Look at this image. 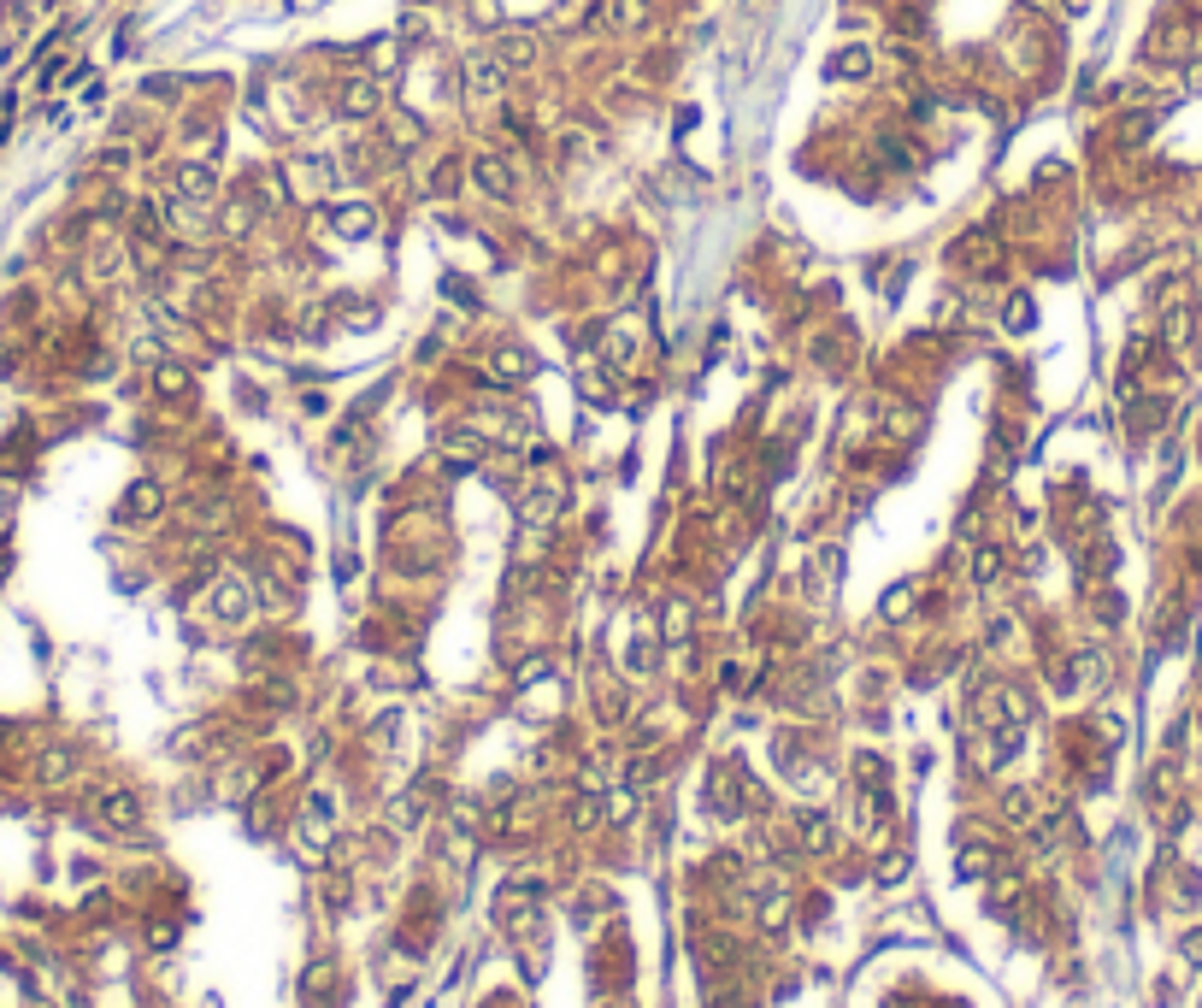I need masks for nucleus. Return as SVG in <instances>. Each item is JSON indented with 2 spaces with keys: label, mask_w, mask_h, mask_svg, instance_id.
<instances>
[{
  "label": "nucleus",
  "mask_w": 1202,
  "mask_h": 1008,
  "mask_svg": "<svg viewBox=\"0 0 1202 1008\" xmlns=\"http://www.w3.org/2000/svg\"><path fill=\"white\" fill-rule=\"evenodd\" d=\"M472 183H478L490 201H513V189H519V177H513V165H508L502 153H472Z\"/></svg>",
  "instance_id": "nucleus-5"
},
{
  "label": "nucleus",
  "mask_w": 1202,
  "mask_h": 1008,
  "mask_svg": "<svg viewBox=\"0 0 1202 1008\" xmlns=\"http://www.w3.org/2000/svg\"><path fill=\"white\" fill-rule=\"evenodd\" d=\"M472 18H478V24H490V30L502 24V12H496V0H472Z\"/></svg>",
  "instance_id": "nucleus-25"
},
{
  "label": "nucleus",
  "mask_w": 1202,
  "mask_h": 1008,
  "mask_svg": "<svg viewBox=\"0 0 1202 1008\" xmlns=\"http://www.w3.org/2000/svg\"><path fill=\"white\" fill-rule=\"evenodd\" d=\"M289 177H295V189H301V195L331 189V159H295V165H289Z\"/></svg>",
  "instance_id": "nucleus-15"
},
{
  "label": "nucleus",
  "mask_w": 1202,
  "mask_h": 1008,
  "mask_svg": "<svg viewBox=\"0 0 1202 1008\" xmlns=\"http://www.w3.org/2000/svg\"><path fill=\"white\" fill-rule=\"evenodd\" d=\"M218 195V177H212V165H201V159H183L177 165V201H189V207H207Z\"/></svg>",
  "instance_id": "nucleus-7"
},
{
  "label": "nucleus",
  "mask_w": 1202,
  "mask_h": 1008,
  "mask_svg": "<svg viewBox=\"0 0 1202 1008\" xmlns=\"http://www.w3.org/2000/svg\"><path fill=\"white\" fill-rule=\"evenodd\" d=\"M1150 130H1156V112H1132V118H1120V142H1126V148H1138Z\"/></svg>",
  "instance_id": "nucleus-18"
},
{
  "label": "nucleus",
  "mask_w": 1202,
  "mask_h": 1008,
  "mask_svg": "<svg viewBox=\"0 0 1202 1008\" xmlns=\"http://www.w3.org/2000/svg\"><path fill=\"white\" fill-rule=\"evenodd\" d=\"M1032 319H1038V307L1026 301V295H1014L1008 301V330H1032Z\"/></svg>",
  "instance_id": "nucleus-21"
},
{
  "label": "nucleus",
  "mask_w": 1202,
  "mask_h": 1008,
  "mask_svg": "<svg viewBox=\"0 0 1202 1008\" xmlns=\"http://www.w3.org/2000/svg\"><path fill=\"white\" fill-rule=\"evenodd\" d=\"M419 136H425V124H419V118H407V112H401V118H390V153H401V148H413Z\"/></svg>",
  "instance_id": "nucleus-16"
},
{
  "label": "nucleus",
  "mask_w": 1202,
  "mask_h": 1008,
  "mask_svg": "<svg viewBox=\"0 0 1202 1008\" xmlns=\"http://www.w3.org/2000/svg\"><path fill=\"white\" fill-rule=\"evenodd\" d=\"M484 372H490V384H496V389H513V384H525V378L537 372V354H525L519 342H502V348L490 354V366H484Z\"/></svg>",
  "instance_id": "nucleus-6"
},
{
  "label": "nucleus",
  "mask_w": 1202,
  "mask_h": 1008,
  "mask_svg": "<svg viewBox=\"0 0 1202 1008\" xmlns=\"http://www.w3.org/2000/svg\"><path fill=\"white\" fill-rule=\"evenodd\" d=\"M12 507H18V478H6V472H0V531L12 525Z\"/></svg>",
  "instance_id": "nucleus-22"
},
{
  "label": "nucleus",
  "mask_w": 1202,
  "mask_h": 1008,
  "mask_svg": "<svg viewBox=\"0 0 1202 1008\" xmlns=\"http://www.w3.org/2000/svg\"><path fill=\"white\" fill-rule=\"evenodd\" d=\"M153 389H159L165 401H183V395L195 389V372H189V366H171V360H165V366H153Z\"/></svg>",
  "instance_id": "nucleus-13"
},
{
  "label": "nucleus",
  "mask_w": 1202,
  "mask_h": 1008,
  "mask_svg": "<svg viewBox=\"0 0 1202 1008\" xmlns=\"http://www.w3.org/2000/svg\"><path fill=\"white\" fill-rule=\"evenodd\" d=\"M159 513H165V484H153V478H136L130 496L118 502V519H124V525H153Z\"/></svg>",
  "instance_id": "nucleus-4"
},
{
  "label": "nucleus",
  "mask_w": 1202,
  "mask_h": 1008,
  "mask_svg": "<svg viewBox=\"0 0 1202 1008\" xmlns=\"http://www.w3.org/2000/svg\"><path fill=\"white\" fill-rule=\"evenodd\" d=\"M490 53L502 59V71H531V65L543 59V41H537V30L513 24V30H496V47H490Z\"/></svg>",
  "instance_id": "nucleus-2"
},
{
  "label": "nucleus",
  "mask_w": 1202,
  "mask_h": 1008,
  "mask_svg": "<svg viewBox=\"0 0 1202 1008\" xmlns=\"http://www.w3.org/2000/svg\"><path fill=\"white\" fill-rule=\"evenodd\" d=\"M1185 962H1202V926L1185 938Z\"/></svg>",
  "instance_id": "nucleus-26"
},
{
  "label": "nucleus",
  "mask_w": 1202,
  "mask_h": 1008,
  "mask_svg": "<svg viewBox=\"0 0 1202 1008\" xmlns=\"http://www.w3.org/2000/svg\"><path fill=\"white\" fill-rule=\"evenodd\" d=\"M336 112H342V118H378V112H384V83H378L372 71L348 77V83L336 89Z\"/></svg>",
  "instance_id": "nucleus-3"
},
{
  "label": "nucleus",
  "mask_w": 1202,
  "mask_h": 1008,
  "mask_svg": "<svg viewBox=\"0 0 1202 1008\" xmlns=\"http://www.w3.org/2000/svg\"><path fill=\"white\" fill-rule=\"evenodd\" d=\"M212 614H218V620H230V625H236V620H242V614H248V584H242V578H224V584H218V590H212Z\"/></svg>",
  "instance_id": "nucleus-12"
},
{
  "label": "nucleus",
  "mask_w": 1202,
  "mask_h": 1008,
  "mask_svg": "<svg viewBox=\"0 0 1202 1008\" xmlns=\"http://www.w3.org/2000/svg\"><path fill=\"white\" fill-rule=\"evenodd\" d=\"M660 631H666V637H684V631H690V608H684V602H672V608H666V625H660Z\"/></svg>",
  "instance_id": "nucleus-23"
},
{
  "label": "nucleus",
  "mask_w": 1202,
  "mask_h": 1008,
  "mask_svg": "<svg viewBox=\"0 0 1202 1008\" xmlns=\"http://www.w3.org/2000/svg\"><path fill=\"white\" fill-rule=\"evenodd\" d=\"M454 183H460V159H443L431 177V195H454Z\"/></svg>",
  "instance_id": "nucleus-20"
},
{
  "label": "nucleus",
  "mask_w": 1202,
  "mask_h": 1008,
  "mask_svg": "<svg viewBox=\"0 0 1202 1008\" xmlns=\"http://www.w3.org/2000/svg\"><path fill=\"white\" fill-rule=\"evenodd\" d=\"M443 460H449V466H478V460H484L478 431H449V437H443Z\"/></svg>",
  "instance_id": "nucleus-11"
},
{
  "label": "nucleus",
  "mask_w": 1202,
  "mask_h": 1008,
  "mask_svg": "<svg viewBox=\"0 0 1202 1008\" xmlns=\"http://www.w3.org/2000/svg\"><path fill=\"white\" fill-rule=\"evenodd\" d=\"M601 24L619 30V35H636V30L648 24V0H607V6H601Z\"/></svg>",
  "instance_id": "nucleus-10"
},
{
  "label": "nucleus",
  "mask_w": 1202,
  "mask_h": 1008,
  "mask_svg": "<svg viewBox=\"0 0 1202 1008\" xmlns=\"http://www.w3.org/2000/svg\"><path fill=\"white\" fill-rule=\"evenodd\" d=\"M796 826H802V844H808V850H825V844H831V820H819V814H796Z\"/></svg>",
  "instance_id": "nucleus-17"
},
{
  "label": "nucleus",
  "mask_w": 1202,
  "mask_h": 1008,
  "mask_svg": "<svg viewBox=\"0 0 1202 1008\" xmlns=\"http://www.w3.org/2000/svg\"><path fill=\"white\" fill-rule=\"evenodd\" d=\"M100 826H112V832H124V826H136V797H124V791H112V797H100Z\"/></svg>",
  "instance_id": "nucleus-14"
},
{
  "label": "nucleus",
  "mask_w": 1202,
  "mask_h": 1008,
  "mask_svg": "<svg viewBox=\"0 0 1202 1008\" xmlns=\"http://www.w3.org/2000/svg\"><path fill=\"white\" fill-rule=\"evenodd\" d=\"M996 572H1002V549L985 543V549L973 555V578H979V584H996Z\"/></svg>",
  "instance_id": "nucleus-19"
},
{
  "label": "nucleus",
  "mask_w": 1202,
  "mask_h": 1008,
  "mask_svg": "<svg viewBox=\"0 0 1202 1008\" xmlns=\"http://www.w3.org/2000/svg\"><path fill=\"white\" fill-rule=\"evenodd\" d=\"M908 608H914V584H902V590H896V596L884 602V620H902Z\"/></svg>",
  "instance_id": "nucleus-24"
},
{
  "label": "nucleus",
  "mask_w": 1202,
  "mask_h": 1008,
  "mask_svg": "<svg viewBox=\"0 0 1202 1008\" xmlns=\"http://www.w3.org/2000/svg\"><path fill=\"white\" fill-rule=\"evenodd\" d=\"M831 77H843V83H867V77H872V47H861V41L837 47V53H831Z\"/></svg>",
  "instance_id": "nucleus-9"
},
{
  "label": "nucleus",
  "mask_w": 1202,
  "mask_h": 1008,
  "mask_svg": "<svg viewBox=\"0 0 1202 1008\" xmlns=\"http://www.w3.org/2000/svg\"><path fill=\"white\" fill-rule=\"evenodd\" d=\"M336 236L342 242H366V236H378V207L372 201H348V207H336Z\"/></svg>",
  "instance_id": "nucleus-8"
},
{
  "label": "nucleus",
  "mask_w": 1202,
  "mask_h": 1008,
  "mask_svg": "<svg viewBox=\"0 0 1202 1008\" xmlns=\"http://www.w3.org/2000/svg\"><path fill=\"white\" fill-rule=\"evenodd\" d=\"M502 94H508L502 59H496V53H472V59H466V100H472V106H490V100H502Z\"/></svg>",
  "instance_id": "nucleus-1"
}]
</instances>
